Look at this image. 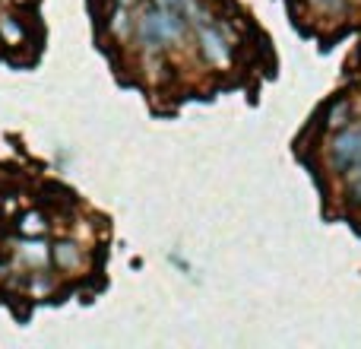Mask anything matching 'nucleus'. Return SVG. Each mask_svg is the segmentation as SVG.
<instances>
[{"mask_svg": "<svg viewBox=\"0 0 361 349\" xmlns=\"http://www.w3.org/2000/svg\"><path fill=\"white\" fill-rule=\"evenodd\" d=\"M187 23H190V19L180 16V13L162 10V6H149V10L137 19V38L143 42L146 54H156V51L169 48L171 42L184 38Z\"/></svg>", "mask_w": 361, "mask_h": 349, "instance_id": "nucleus-1", "label": "nucleus"}, {"mask_svg": "<svg viewBox=\"0 0 361 349\" xmlns=\"http://www.w3.org/2000/svg\"><path fill=\"white\" fill-rule=\"evenodd\" d=\"M330 165L336 169L339 174H345L352 165L361 162V127H343V131H333V140H330Z\"/></svg>", "mask_w": 361, "mask_h": 349, "instance_id": "nucleus-2", "label": "nucleus"}, {"mask_svg": "<svg viewBox=\"0 0 361 349\" xmlns=\"http://www.w3.org/2000/svg\"><path fill=\"white\" fill-rule=\"evenodd\" d=\"M197 42H200V54L212 64V67H228L231 64V45L222 35V25L209 23V25H197Z\"/></svg>", "mask_w": 361, "mask_h": 349, "instance_id": "nucleus-3", "label": "nucleus"}, {"mask_svg": "<svg viewBox=\"0 0 361 349\" xmlns=\"http://www.w3.org/2000/svg\"><path fill=\"white\" fill-rule=\"evenodd\" d=\"M16 257L32 270H42L51 261V248L48 242H42V235H25V242L16 248Z\"/></svg>", "mask_w": 361, "mask_h": 349, "instance_id": "nucleus-4", "label": "nucleus"}, {"mask_svg": "<svg viewBox=\"0 0 361 349\" xmlns=\"http://www.w3.org/2000/svg\"><path fill=\"white\" fill-rule=\"evenodd\" d=\"M51 261H54L61 270H80L82 251H80V244H73V242H57L54 248H51Z\"/></svg>", "mask_w": 361, "mask_h": 349, "instance_id": "nucleus-5", "label": "nucleus"}, {"mask_svg": "<svg viewBox=\"0 0 361 349\" xmlns=\"http://www.w3.org/2000/svg\"><path fill=\"white\" fill-rule=\"evenodd\" d=\"M349 121H352V102L336 99L330 105V112H326V127L330 131H343V127H349Z\"/></svg>", "mask_w": 361, "mask_h": 349, "instance_id": "nucleus-6", "label": "nucleus"}, {"mask_svg": "<svg viewBox=\"0 0 361 349\" xmlns=\"http://www.w3.org/2000/svg\"><path fill=\"white\" fill-rule=\"evenodd\" d=\"M19 232H23V235H44V232H48V219L42 216V213H25L23 216V223H19Z\"/></svg>", "mask_w": 361, "mask_h": 349, "instance_id": "nucleus-7", "label": "nucleus"}, {"mask_svg": "<svg viewBox=\"0 0 361 349\" xmlns=\"http://www.w3.org/2000/svg\"><path fill=\"white\" fill-rule=\"evenodd\" d=\"M0 35H4L6 45H19L23 42V25L13 16H0Z\"/></svg>", "mask_w": 361, "mask_h": 349, "instance_id": "nucleus-8", "label": "nucleus"}, {"mask_svg": "<svg viewBox=\"0 0 361 349\" xmlns=\"http://www.w3.org/2000/svg\"><path fill=\"white\" fill-rule=\"evenodd\" d=\"M345 187H349L352 200H358V203H361V162L352 165V169L345 172Z\"/></svg>", "mask_w": 361, "mask_h": 349, "instance_id": "nucleus-9", "label": "nucleus"}, {"mask_svg": "<svg viewBox=\"0 0 361 349\" xmlns=\"http://www.w3.org/2000/svg\"><path fill=\"white\" fill-rule=\"evenodd\" d=\"M111 32H114V35H121V38H124L127 32H130V23H127V13H124V6H121V10L114 13V19H111Z\"/></svg>", "mask_w": 361, "mask_h": 349, "instance_id": "nucleus-10", "label": "nucleus"}, {"mask_svg": "<svg viewBox=\"0 0 361 349\" xmlns=\"http://www.w3.org/2000/svg\"><path fill=\"white\" fill-rule=\"evenodd\" d=\"M156 6H162V10H171V13H180V16H187V4L190 0H152Z\"/></svg>", "mask_w": 361, "mask_h": 349, "instance_id": "nucleus-11", "label": "nucleus"}, {"mask_svg": "<svg viewBox=\"0 0 361 349\" xmlns=\"http://www.w3.org/2000/svg\"><path fill=\"white\" fill-rule=\"evenodd\" d=\"M32 292H35V295H48L51 292V280H44V276L42 273H35V276H32Z\"/></svg>", "mask_w": 361, "mask_h": 349, "instance_id": "nucleus-12", "label": "nucleus"}, {"mask_svg": "<svg viewBox=\"0 0 361 349\" xmlns=\"http://www.w3.org/2000/svg\"><path fill=\"white\" fill-rule=\"evenodd\" d=\"M307 4H311V6H320V10H324V6H330V4H336V0H307Z\"/></svg>", "mask_w": 361, "mask_h": 349, "instance_id": "nucleus-13", "label": "nucleus"}, {"mask_svg": "<svg viewBox=\"0 0 361 349\" xmlns=\"http://www.w3.org/2000/svg\"><path fill=\"white\" fill-rule=\"evenodd\" d=\"M118 4L121 6H130V4H137V0H118Z\"/></svg>", "mask_w": 361, "mask_h": 349, "instance_id": "nucleus-14", "label": "nucleus"}]
</instances>
